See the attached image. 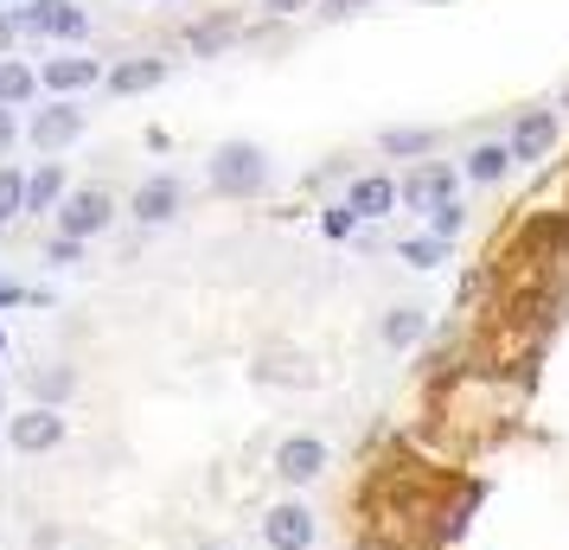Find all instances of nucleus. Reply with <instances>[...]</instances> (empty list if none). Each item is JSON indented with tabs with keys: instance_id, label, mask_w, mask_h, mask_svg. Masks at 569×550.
<instances>
[{
	"instance_id": "nucleus-30",
	"label": "nucleus",
	"mask_w": 569,
	"mask_h": 550,
	"mask_svg": "<svg viewBox=\"0 0 569 550\" xmlns=\"http://www.w3.org/2000/svg\"><path fill=\"white\" fill-rule=\"evenodd\" d=\"M0 352H7V333H0Z\"/></svg>"
},
{
	"instance_id": "nucleus-4",
	"label": "nucleus",
	"mask_w": 569,
	"mask_h": 550,
	"mask_svg": "<svg viewBox=\"0 0 569 550\" xmlns=\"http://www.w3.org/2000/svg\"><path fill=\"white\" fill-rule=\"evenodd\" d=\"M313 538H320V519H313L308 499H282L262 512V544L269 550H313Z\"/></svg>"
},
{
	"instance_id": "nucleus-10",
	"label": "nucleus",
	"mask_w": 569,
	"mask_h": 550,
	"mask_svg": "<svg viewBox=\"0 0 569 550\" xmlns=\"http://www.w3.org/2000/svg\"><path fill=\"white\" fill-rule=\"evenodd\" d=\"M7 436H13V448H20V454H52V448L64 442V417H58V410H46V403H32L27 417H13V429H7Z\"/></svg>"
},
{
	"instance_id": "nucleus-22",
	"label": "nucleus",
	"mask_w": 569,
	"mask_h": 550,
	"mask_svg": "<svg viewBox=\"0 0 569 550\" xmlns=\"http://www.w3.org/2000/svg\"><path fill=\"white\" fill-rule=\"evenodd\" d=\"M429 231H436L441 243H455V237L467 231V206H461V199H448V206H436V211H429Z\"/></svg>"
},
{
	"instance_id": "nucleus-15",
	"label": "nucleus",
	"mask_w": 569,
	"mask_h": 550,
	"mask_svg": "<svg viewBox=\"0 0 569 550\" xmlns=\"http://www.w3.org/2000/svg\"><path fill=\"white\" fill-rule=\"evenodd\" d=\"M97 78H103V64H97V58H52V64L39 71L46 90H90Z\"/></svg>"
},
{
	"instance_id": "nucleus-16",
	"label": "nucleus",
	"mask_w": 569,
	"mask_h": 550,
	"mask_svg": "<svg viewBox=\"0 0 569 550\" xmlns=\"http://www.w3.org/2000/svg\"><path fill=\"white\" fill-rule=\"evenodd\" d=\"M378 148H385L390 160H429L441 148V134L436 129H385L378 134Z\"/></svg>"
},
{
	"instance_id": "nucleus-5",
	"label": "nucleus",
	"mask_w": 569,
	"mask_h": 550,
	"mask_svg": "<svg viewBox=\"0 0 569 550\" xmlns=\"http://www.w3.org/2000/svg\"><path fill=\"white\" fill-rule=\"evenodd\" d=\"M448 199H461V173L448 167V160H416L410 180H403V206L410 211H436Z\"/></svg>"
},
{
	"instance_id": "nucleus-21",
	"label": "nucleus",
	"mask_w": 569,
	"mask_h": 550,
	"mask_svg": "<svg viewBox=\"0 0 569 550\" xmlns=\"http://www.w3.org/2000/svg\"><path fill=\"white\" fill-rule=\"evenodd\" d=\"M20 211H27V173L0 167V224H7V218H20Z\"/></svg>"
},
{
	"instance_id": "nucleus-1",
	"label": "nucleus",
	"mask_w": 569,
	"mask_h": 550,
	"mask_svg": "<svg viewBox=\"0 0 569 550\" xmlns=\"http://www.w3.org/2000/svg\"><path fill=\"white\" fill-rule=\"evenodd\" d=\"M211 173V192H224V199H257L262 186H269V154H262L257 141H218L206 160Z\"/></svg>"
},
{
	"instance_id": "nucleus-25",
	"label": "nucleus",
	"mask_w": 569,
	"mask_h": 550,
	"mask_svg": "<svg viewBox=\"0 0 569 550\" xmlns=\"http://www.w3.org/2000/svg\"><path fill=\"white\" fill-rule=\"evenodd\" d=\"M78 257H83V243H78V237H58V243H52V262H64V269H71Z\"/></svg>"
},
{
	"instance_id": "nucleus-18",
	"label": "nucleus",
	"mask_w": 569,
	"mask_h": 550,
	"mask_svg": "<svg viewBox=\"0 0 569 550\" xmlns=\"http://www.w3.org/2000/svg\"><path fill=\"white\" fill-rule=\"evenodd\" d=\"M448 250H455V243H441L436 231H429V237H403V243H397V257L410 262V269H441Z\"/></svg>"
},
{
	"instance_id": "nucleus-31",
	"label": "nucleus",
	"mask_w": 569,
	"mask_h": 550,
	"mask_svg": "<svg viewBox=\"0 0 569 550\" xmlns=\"http://www.w3.org/2000/svg\"><path fill=\"white\" fill-rule=\"evenodd\" d=\"M563 109H569V90H563Z\"/></svg>"
},
{
	"instance_id": "nucleus-20",
	"label": "nucleus",
	"mask_w": 569,
	"mask_h": 550,
	"mask_svg": "<svg viewBox=\"0 0 569 550\" xmlns=\"http://www.w3.org/2000/svg\"><path fill=\"white\" fill-rule=\"evenodd\" d=\"M231 32H237V20H206V27L186 32V46H192L199 58H211V52H224V46H231Z\"/></svg>"
},
{
	"instance_id": "nucleus-24",
	"label": "nucleus",
	"mask_w": 569,
	"mask_h": 550,
	"mask_svg": "<svg viewBox=\"0 0 569 550\" xmlns=\"http://www.w3.org/2000/svg\"><path fill=\"white\" fill-rule=\"evenodd\" d=\"M71 384H78V378H71L64 366H58V371H46V378H32V397H39V403L52 410L58 397H71Z\"/></svg>"
},
{
	"instance_id": "nucleus-19",
	"label": "nucleus",
	"mask_w": 569,
	"mask_h": 550,
	"mask_svg": "<svg viewBox=\"0 0 569 550\" xmlns=\"http://www.w3.org/2000/svg\"><path fill=\"white\" fill-rule=\"evenodd\" d=\"M32 90H39V78H32L20 58H0V109H13V103H27Z\"/></svg>"
},
{
	"instance_id": "nucleus-29",
	"label": "nucleus",
	"mask_w": 569,
	"mask_h": 550,
	"mask_svg": "<svg viewBox=\"0 0 569 550\" xmlns=\"http://www.w3.org/2000/svg\"><path fill=\"white\" fill-rule=\"evenodd\" d=\"M352 7H365V0H333V7H327V20H339V13H352Z\"/></svg>"
},
{
	"instance_id": "nucleus-32",
	"label": "nucleus",
	"mask_w": 569,
	"mask_h": 550,
	"mask_svg": "<svg viewBox=\"0 0 569 550\" xmlns=\"http://www.w3.org/2000/svg\"><path fill=\"white\" fill-rule=\"evenodd\" d=\"M0 39H7V27H0Z\"/></svg>"
},
{
	"instance_id": "nucleus-27",
	"label": "nucleus",
	"mask_w": 569,
	"mask_h": 550,
	"mask_svg": "<svg viewBox=\"0 0 569 550\" xmlns=\"http://www.w3.org/2000/svg\"><path fill=\"white\" fill-rule=\"evenodd\" d=\"M7 148H13V116L0 109V154H7Z\"/></svg>"
},
{
	"instance_id": "nucleus-17",
	"label": "nucleus",
	"mask_w": 569,
	"mask_h": 550,
	"mask_svg": "<svg viewBox=\"0 0 569 550\" xmlns=\"http://www.w3.org/2000/svg\"><path fill=\"white\" fill-rule=\"evenodd\" d=\"M52 206H64V167L46 160L39 173H27V211H52Z\"/></svg>"
},
{
	"instance_id": "nucleus-11",
	"label": "nucleus",
	"mask_w": 569,
	"mask_h": 550,
	"mask_svg": "<svg viewBox=\"0 0 569 550\" xmlns=\"http://www.w3.org/2000/svg\"><path fill=\"white\" fill-rule=\"evenodd\" d=\"M180 180L173 173H154V180H141L134 186V218L141 224H167V218H180Z\"/></svg>"
},
{
	"instance_id": "nucleus-3",
	"label": "nucleus",
	"mask_w": 569,
	"mask_h": 550,
	"mask_svg": "<svg viewBox=\"0 0 569 550\" xmlns=\"http://www.w3.org/2000/svg\"><path fill=\"white\" fill-rule=\"evenodd\" d=\"M109 218H116V199H109L103 186H78V192H64V206H58V237L90 243L97 231H109Z\"/></svg>"
},
{
	"instance_id": "nucleus-26",
	"label": "nucleus",
	"mask_w": 569,
	"mask_h": 550,
	"mask_svg": "<svg viewBox=\"0 0 569 550\" xmlns=\"http://www.w3.org/2000/svg\"><path fill=\"white\" fill-rule=\"evenodd\" d=\"M301 7H313V0H262V13H276V20H288V13H301Z\"/></svg>"
},
{
	"instance_id": "nucleus-28",
	"label": "nucleus",
	"mask_w": 569,
	"mask_h": 550,
	"mask_svg": "<svg viewBox=\"0 0 569 550\" xmlns=\"http://www.w3.org/2000/svg\"><path fill=\"white\" fill-rule=\"evenodd\" d=\"M13 301H27V289H13V282H0V308H13Z\"/></svg>"
},
{
	"instance_id": "nucleus-13",
	"label": "nucleus",
	"mask_w": 569,
	"mask_h": 550,
	"mask_svg": "<svg viewBox=\"0 0 569 550\" xmlns=\"http://www.w3.org/2000/svg\"><path fill=\"white\" fill-rule=\"evenodd\" d=\"M461 173L473 186H499L506 173H512V148H506V141H473L467 160H461Z\"/></svg>"
},
{
	"instance_id": "nucleus-2",
	"label": "nucleus",
	"mask_w": 569,
	"mask_h": 550,
	"mask_svg": "<svg viewBox=\"0 0 569 550\" xmlns=\"http://www.w3.org/2000/svg\"><path fill=\"white\" fill-rule=\"evenodd\" d=\"M557 141H563V116H557V109H518L512 134H506L512 167H538V160H550L557 154Z\"/></svg>"
},
{
	"instance_id": "nucleus-8",
	"label": "nucleus",
	"mask_w": 569,
	"mask_h": 550,
	"mask_svg": "<svg viewBox=\"0 0 569 550\" xmlns=\"http://www.w3.org/2000/svg\"><path fill=\"white\" fill-rule=\"evenodd\" d=\"M346 206L359 211V224H378L390 211L403 206V180H390V173H359V180L346 186Z\"/></svg>"
},
{
	"instance_id": "nucleus-7",
	"label": "nucleus",
	"mask_w": 569,
	"mask_h": 550,
	"mask_svg": "<svg viewBox=\"0 0 569 550\" xmlns=\"http://www.w3.org/2000/svg\"><path fill=\"white\" fill-rule=\"evenodd\" d=\"M13 27H20V32H46V39H83L90 20H83L78 0H27Z\"/></svg>"
},
{
	"instance_id": "nucleus-33",
	"label": "nucleus",
	"mask_w": 569,
	"mask_h": 550,
	"mask_svg": "<svg viewBox=\"0 0 569 550\" xmlns=\"http://www.w3.org/2000/svg\"><path fill=\"white\" fill-rule=\"evenodd\" d=\"M206 550H218V544H206Z\"/></svg>"
},
{
	"instance_id": "nucleus-9",
	"label": "nucleus",
	"mask_w": 569,
	"mask_h": 550,
	"mask_svg": "<svg viewBox=\"0 0 569 550\" xmlns=\"http://www.w3.org/2000/svg\"><path fill=\"white\" fill-rule=\"evenodd\" d=\"M27 134H32V148H39V154H58V148H71V141L83 134V109H78V103H52V109H39Z\"/></svg>"
},
{
	"instance_id": "nucleus-12",
	"label": "nucleus",
	"mask_w": 569,
	"mask_h": 550,
	"mask_svg": "<svg viewBox=\"0 0 569 550\" xmlns=\"http://www.w3.org/2000/svg\"><path fill=\"white\" fill-rule=\"evenodd\" d=\"M378 340L390 346V352H416V346L429 340V314L422 308H385V320H378Z\"/></svg>"
},
{
	"instance_id": "nucleus-23",
	"label": "nucleus",
	"mask_w": 569,
	"mask_h": 550,
	"mask_svg": "<svg viewBox=\"0 0 569 550\" xmlns=\"http://www.w3.org/2000/svg\"><path fill=\"white\" fill-rule=\"evenodd\" d=\"M320 231L333 237V243H346V237L359 231V211H352L346 199H339V206H327V211H320Z\"/></svg>"
},
{
	"instance_id": "nucleus-6",
	"label": "nucleus",
	"mask_w": 569,
	"mask_h": 550,
	"mask_svg": "<svg viewBox=\"0 0 569 550\" xmlns=\"http://www.w3.org/2000/svg\"><path fill=\"white\" fill-rule=\"evenodd\" d=\"M327 461H333V454H327L320 436H288V442L276 448V461H269V468H276L282 487H313V480L327 473Z\"/></svg>"
},
{
	"instance_id": "nucleus-14",
	"label": "nucleus",
	"mask_w": 569,
	"mask_h": 550,
	"mask_svg": "<svg viewBox=\"0 0 569 550\" xmlns=\"http://www.w3.org/2000/svg\"><path fill=\"white\" fill-rule=\"evenodd\" d=\"M154 83H167V58H129V64L109 71V90H116V97H141V90H154Z\"/></svg>"
}]
</instances>
